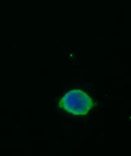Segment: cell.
<instances>
[{"instance_id":"obj_1","label":"cell","mask_w":131,"mask_h":156,"mask_svg":"<svg viewBox=\"0 0 131 156\" xmlns=\"http://www.w3.org/2000/svg\"><path fill=\"white\" fill-rule=\"evenodd\" d=\"M60 108L67 113L75 116L87 115L94 103L92 98L86 92L79 89L71 90L60 99L58 103Z\"/></svg>"}]
</instances>
